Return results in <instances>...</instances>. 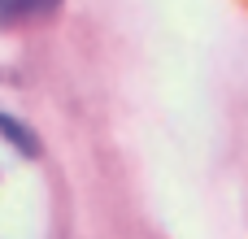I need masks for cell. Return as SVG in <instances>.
Instances as JSON below:
<instances>
[{"label": "cell", "instance_id": "cell-1", "mask_svg": "<svg viewBox=\"0 0 248 239\" xmlns=\"http://www.w3.org/2000/svg\"><path fill=\"white\" fill-rule=\"evenodd\" d=\"M0 135L17 148L22 157H39V152H44V148H39V139H35V135H31L17 118H9V113H0Z\"/></svg>", "mask_w": 248, "mask_h": 239}, {"label": "cell", "instance_id": "cell-2", "mask_svg": "<svg viewBox=\"0 0 248 239\" xmlns=\"http://www.w3.org/2000/svg\"><path fill=\"white\" fill-rule=\"evenodd\" d=\"M52 4H0V17H31V13H48Z\"/></svg>", "mask_w": 248, "mask_h": 239}]
</instances>
